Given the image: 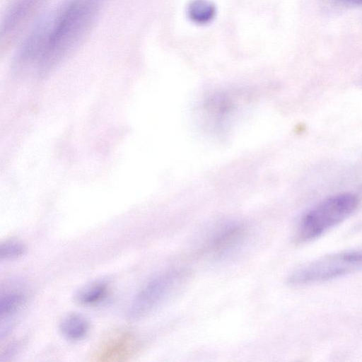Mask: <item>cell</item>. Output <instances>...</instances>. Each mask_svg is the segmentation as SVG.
I'll use <instances>...</instances> for the list:
<instances>
[{
    "instance_id": "cell-1",
    "label": "cell",
    "mask_w": 362,
    "mask_h": 362,
    "mask_svg": "<svg viewBox=\"0 0 362 362\" xmlns=\"http://www.w3.org/2000/svg\"><path fill=\"white\" fill-rule=\"evenodd\" d=\"M103 1L66 0L39 22L17 52V70L41 76L54 69L85 39Z\"/></svg>"
},
{
    "instance_id": "cell-2",
    "label": "cell",
    "mask_w": 362,
    "mask_h": 362,
    "mask_svg": "<svg viewBox=\"0 0 362 362\" xmlns=\"http://www.w3.org/2000/svg\"><path fill=\"white\" fill-rule=\"evenodd\" d=\"M358 205V197L351 193H340L324 199L301 218L296 243H306L320 237L350 216Z\"/></svg>"
},
{
    "instance_id": "cell-3",
    "label": "cell",
    "mask_w": 362,
    "mask_h": 362,
    "mask_svg": "<svg viewBox=\"0 0 362 362\" xmlns=\"http://www.w3.org/2000/svg\"><path fill=\"white\" fill-rule=\"evenodd\" d=\"M362 268V251L351 250L325 255L293 272L288 282L303 285L331 280Z\"/></svg>"
},
{
    "instance_id": "cell-4",
    "label": "cell",
    "mask_w": 362,
    "mask_h": 362,
    "mask_svg": "<svg viewBox=\"0 0 362 362\" xmlns=\"http://www.w3.org/2000/svg\"><path fill=\"white\" fill-rule=\"evenodd\" d=\"M184 269L166 272L150 281L134 298L129 310L131 319H141L176 294L187 280Z\"/></svg>"
},
{
    "instance_id": "cell-5",
    "label": "cell",
    "mask_w": 362,
    "mask_h": 362,
    "mask_svg": "<svg viewBox=\"0 0 362 362\" xmlns=\"http://www.w3.org/2000/svg\"><path fill=\"white\" fill-rule=\"evenodd\" d=\"M43 2L44 0H16L8 10L1 25V44L16 37Z\"/></svg>"
},
{
    "instance_id": "cell-6",
    "label": "cell",
    "mask_w": 362,
    "mask_h": 362,
    "mask_svg": "<svg viewBox=\"0 0 362 362\" xmlns=\"http://www.w3.org/2000/svg\"><path fill=\"white\" fill-rule=\"evenodd\" d=\"M59 329L66 339L75 341L83 339L87 334L90 324L83 315L72 313L61 320Z\"/></svg>"
},
{
    "instance_id": "cell-7",
    "label": "cell",
    "mask_w": 362,
    "mask_h": 362,
    "mask_svg": "<svg viewBox=\"0 0 362 362\" xmlns=\"http://www.w3.org/2000/svg\"><path fill=\"white\" fill-rule=\"evenodd\" d=\"M107 293V286L105 283H91L78 290L74 300L81 305H93L102 301Z\"/></svg>"
},
{
    "instance_id": "cell-8",
    "label": "cell",
    "mask_w": 362,
    "mask_h": 362,
    "mask_svg": "<svg viewBox=\"0 0 362 362\" xmlns=\"http://www.w3.org/2000/svg\"><path fill=\"white\" fill-rule=\"evenodd\" d=\"M245 230L240 226H232L223 230L215 238L212 250L219 254L224 253L235 247L243 237Z\"/></svg>"
},
{
    "instance_id": "cell-9",
    "label": "cell",
    "mask_w": 362,
    "mask_h": 362,
    "mask_svg": "<svg viewBox=\"0 0 362 362\" xmlns=\"http://www.w3.org/2000/svg\"><path fill=\"white\" fill-rule=\"evenodd\" d=\"M24 296L18 292H10L2 296L0 302L1 318L8 317L14 313L22 305Z\"/></svg>"
},
{
    "instance_id": "cell-10",
    "label": "cell",
    "mask_w": 362,
    "mask_h": 362,
    "mask_svg": "<svg viewBox=\"0 0 362 362\" xmlns=\"http://www.w3.org/2000/svg\"><path fill=\"white\" fill-rule=\"evenodd\" d=\"M116 340L113 338L107 344H105L104 356H114L117 354L120 355L127 351V346L131 344V337L127 334H120L119 337L116 336Z\"/></svg>"
},
{
    "instance_id": "cell-11",
    "label": "cell",
    "mask_w": 362,
    "mask_h": 362,
    "mask_svg": "<svg viewBox=\"0 0 362 362\" xmlns=\"http://www.w3.org/2000/svg\"><path fill=\"white\" fill-rule=\"evenodd\" d=\"M25 247L16 240H8L1 243L0 247V258L1 259H13L23 255Z\"/></svg>"
},
{
    "instance_id": "cell-12",
    "label": "cell",
    "mask_w": 362,
    "mask_h": 362,
    "mask_svg": "<svg viewBox=\"0 0 362 362\" xmlns=\"http://www.w3.org/2000/svg\"><path fill=\"white\" fill-rule=\"evenodd\" d=\"M213 6L204 1H197L190 6V16L200 22L207 21L213 16Z\"/></svg>"
},
{
    "instance_id": "cell-13",
    "label": "cell",
    "mask_w": 362,
    "mask_h": 362,
    "mask_svg": "<svg viewBox=\"0 0 362 362\" xmlns=\"http://www.w3.org/2000/svg\"><path fill=\"white\" fill-rule=\"evenodd\" d=\"M340 2L349 5H362V0H338Z\"/></svg>"
}]
</instances>
